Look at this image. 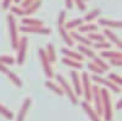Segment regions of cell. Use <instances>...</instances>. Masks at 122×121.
Masks as SVG:
<instances>
[{
	"label": "cell",
	"instance_id": "6da1fadb",
	"mask_svg": "<svg viewBox=\"0 0 122 121\" xmlns=\"http://www.w3.org/2000/svg\"><path fill=\"white\" fill-rule=\"evenodd\" d=\"M100 95H101V106H103V117L105 121H111L114 117V110L109 90L105 87L100 88Z\"/></svg>",
	"mask_w": 122,
	"mask_h": 121
},
{
	"label": "cell",
	"instance_id": "7a4b0ae2",
	"mask_svg": "<svg viewBox=\"0 0 122 121\" xmlns=\"http://www.w3.org/2000/svg\"><path fill=\"white\" fill-rule=\"evenodd\" d=\"M6 21H7V29H9V34H10V42H11V47L12 49H17L18 45V27L16 23V18L14 16V14H9L6 17Z\"/></svg>",
	"mask_w": 122,
	"mask_h": 121
},
{
	"label": "cell",
	"instance_id": "3957f363",
	"mask_svg": "<svg viewBox=\"0 0 122 121\" xmlns=\"http://www.w3.org/2000/svg\"><path fill=\"white\" fill-rule=\"evenodd\" d=\"M56 81L59 82V84H60L61 89H62V92H64V94H66V97L71 100V103L76 105V104L78 103L77 95L75 94L72 87L70 86V83L66 81V78H65L62 75H56Z\"/></svg>",
	"mask_w": 122,
	"mask_h": 121
},
{
	"label": "cell",
	"instance_id": "277c9868",
	"mask_svg": "<svg viewBox=\"0 0 122 121\" xmlns=\"http://www.w3.org/2000/svg\"><path fill=\"white\" fill-rule=\"evenodd\" d=\"M38 54H39V60H40V63H42L43 71H44V74L46 75V77H48V78L55 77V74H54L53 67H51V63L49 61V59H48V56H46V54H45V49L39 48Z\"/></svg>",
	"mask_w": 122,
	"mask_h": 121
},
{
	"label": "cell",
	"instance_id": "5b68a950",
	"mask_svg": "<svg viewBox=\"0 0 122 121\" xmlns=\"http://www.w3.org/2000/svg\"><path fill=\"white\" fill-rule=\"evenodd\" d=\"M81 86H82V94L84 95L86 102L92 100V79L87 72H83L81 76Z\"/></svg>",
	"mask_w": 122,
	"mask_h": 121
},
{
	"label": "cell",
	"instance_id": "8992f818",
	"mask_svg": "<svg viewBox=\"0 0 122 121\" xmlns=\"http://www.w3.org/2000/svg\"><path fill=\"white\" fill-rule=\"evenodd\" d=\"M27 48H28V39L27 37H21L18 40V45H17V59L16 63L17 65H23L26 55H27Z\"/></svg>",
	"mask_w": 122,
	"mask_h": 121
},
{
	"label": "cell",
	"instance_id": "52a82bcc",
	"mask_svg": "<svg viewBox=\"0 0 122 121\" xmlns=\"http://www.w3.org/2000/svg\"><path fill=\"white\" fill-rule=\"evenodd\" d=\"M92 100L94 103L93 109L99 116H103V106H101V95H100V87L98 84L92 86Z\"/></svg>",
	"mask_w": 122,
	"mask_h": 121
},
{
	"label": "cell",
	"instance_id": "ba28073f",
	"mask_svg": "<svg viewBox=\"0 0 122 121\" xmlns=\"http://www.w3.org/2000/svg\"><path fill=\"white\" fill-rule=\"evenodd\" d=\"M92 81H95V84H103L104 87L109 88L110 90H112V92H115L116 94H120L121 93V87L120 86H116L115 83H112L111 81H109L107 78H104L101 77L99 75H93L90 78Z\"/></svg>",
	"mask_w": 122,
	"mask_h": 121
},
{
	"label": "cell",
	"instance_id": "9c48e42d",
	"mask_svg": "<svg viewBox=\"0 0 122 121\" xmlns=\"http://www.w3.org/2000/svg\"><path fill=\"white\" fill-rule=\"evenodd\" d=\"M18 31H21L23 33H33V34H44L48 36L51 33V29L46 28L44 26L42 27H29V26H21L18 28Z\"/></svg>",
	"mask_w": 122,
	"mask_h": 121
},
{
	"label": "cell",
	"instance_id": "30bf717a",
	"mask_svg": "<svg viewBox=\"0 0 122 121\" xmlns=\"http://www.w3.org/2000/svg\"><path fill=\"white\" fill-rule=\"evenodd\" d=\"M70 76H71V79H72V89L76 95H81L82 94V86H81V77L78 75V72L76 70H72L70 72Z\"/></svg>",
	"mask_w": 122,
	"mask_h": 121
},
{
	"label": "cell",
	"instance_id": "8fae6325",
	"mask_svg": "<svg viewBox=\"0 0 122 121\" xmlns=\"http://www.w3.org/2000/svg\"><path fill=\"white\" fill-rule=\"evenodd\" d=\"M98 26H104L106 28H121L122 26V21L120 20H110V18H105V17H100L98 18Z\"/></svg>",
	"mask_w": 122,
	"mask_h": 121
},
{
	"label": "cell",
	"instance_id": "7c38bea8",
	"mask_svg": "<svg viewBox=\"0 0 122 121\" xmlns=\"http://www.w3.org/2000/svg\"><path fill=\"white\" fill-rule=\"evenodd\" d=\"M81 105H82V109L86 111V114L88 115V117H89L90 121H101V120H100V116L95 113V110L93 109V106H92L88 102L83 100V102L81 103Z\"/></svg>",
	"mask_w": 122,
	"mask_h": 121
},
{
	"label": "cell",
	"instance_id": "4fadbf2b",
	"mask_svg": "<svg viewBox=\"0 0 122 121\" xmlns=\"http://www.w3.org/2000/svg\"><path fill=\"white\" fill-rule=\"evenodd\" d=\"M30 104H32V99H30V98H26L23 100V103L21 105V109H20V111L17 114L16 121H25V119H26V116L28 114V110L30 108Z\"/></svg>",
	"mask_w": 122,
	"mask_h": 121
},
{
	"label": "cell",
	"instance_id": "5bb4252c",
	"mask_svg": "<svg viewBox=\"0 0 122 121\" xmlns=\"http://www.w3.org/2000/svg\"><path fill=\"white\" fill-rule=\"evenodd\" d=\"M70 36H71V38L73 39V42L76 40V42H78L79 43V45H86V47H90L92 43L90 40L87 38V36H83L82 33H79V32H76V31H71L70 32Z\"/></svg>",
	"mask_w": 122,
	"mask_h": 121
},
{
	"label": "cell",
	"instance_id": "9a60e30c",
	"mask_svg": "<svg viewBox=\"0 0 122 121\" xmlns=\"http://www.w3.org/2000/svg\"><path fill=\"white\" fill-rule=\"evenodd\" d=\"M61 52H62L64 56L66 58H70V59H72V60H76V61H79V63H82L83 60H84V56L76 52V50H72V49H70V48H62L61 49Z\"/></svg>",
	"mask_w": 122,
	"mask_h": 121
},
{
	"label": "cell",
	"instance_id": "2e32d148",
	"mask_svg": "<svg viewBox=\"0 0 122 121\" xmlns=\"http://www.w3.org/2000/svg\"><path fill=\"white\" fill-rule=\"evenodd\" d=\"M42 6V0H36L34 3H32L30 5H28L27 7L23 9V16L25 17H29L32 14L37 12V10Z\"/></svg>",
	"mask_w": 122,
	"mask_h": 121
},
{
	"label": "cell",
	"instance_id": "e0dca14e",
	"mask_svg": "<svg viewBox=\"0 0 122 121\" xmlns=\"http://www.w3.org/2000/svg\"><path fill=\"white\" fill-rule=\"evenodd\" d=\"M103 34H104V37L109 38V39H110L114 44H116V47H117L118 49H121V47H122V44H121V39H120V38H118V37L112 32V31H111L110 28H105Z\"/></svg>",
	"mask_w": 122,
	"mask_h": 121
},
{
	"label": "cell",
	"instance_id": "ac0fdd59",
	"mask_svg": "<svg viewBox=\"0 0 122 121\" xmlns=\"http://www.w3.org/2000/svg\"><path fill=\"white\" fill-rule=\"evenodd\" d=\"M21 22H22V26H29V27H42L44 25L42 20L32 18V17H23Z\"/></svg>",
	"mask_w": 122,
	"mask_h": 121
},
{
	"label": "cell",
	"instance_id": "d6986e66",
	"mask_svg": "<svg viewBox=\"0 0 122 121\" xmlns=\"http://www.w3.org/2000/svg\"><path fill=\"white\" fill-rule=\"evenodd\" d=\"M100 58L101 59H122V54L121 52H115V50H111V49H107V50H103L100 53Z\"/></svg>",
	"mask_w": 122,
	"mask_h": 121
},
{
	"label": "cell",
	"instance_id": "ffe728a7",
	"mask_svg": "<svg viewBox=\"0 0 122 121\" xmlns=\"http://www.w3.org/2000/svg\"><path fill=\"white\" fill-rule=\"evenodd\" d=\"M98 25L97 23H92V22H88V23H82L79 27H78V32L79 33H89V32H97L98 31Z\"/></svg>",
	"mask_w": 122,
	"mask_h": 121
},
{
	"label": "cell",
	"instance_id": "44dd1931",
	"mask_svg": "<svg viewBox=\"0 0 122 121\" xmlns=\"http://www.w3.org/2000/svg\"><path fill=\"white\" fill-rule=\"evenodd\" d=\"M59 32H60L61 37H62V39L65 40V43H66L68 47H73V45H75V42H73V39L71 38L70 32L67 31L64 26H59Z\"/></svg>",
	"mask_w": 122,
	"mask_h": 121
},
{
	"label": "cell",
	"instance_id": "7402d4cb",
	"mask_svg": "<svg viewBox=\"0 0 122 121\" xmlns=\"http://www.w3.org/2000/svg\"><path fill=\"white\" fill-rule=\"evenodd\" d=\"M61 61H62L64 65H67V66L72 67V68H75V70H82V68H83V64H82V63L76 61V60H72V59L66 58V56H64L62 59H61Z\"/></svg>",
	"mask_w": 122,
	"mask_h": 121
},
{
	"label": "cell",
	"instance_id": "603a6c76",
	"mask_svg": "<svg viewBox=\"0 0 122 121\" xmlns=\"http://www.w3.org/2000/svg\"><path fill=\"white\" fill-rule=\"evenodd\" d=\"M45 54H46V56H48V59H49V61L51 63V64L56 63V59H57V55H56V50H55V47H54L51 43H49V44L46 45V49H45Z\"/></svg>",
	"mask_w": 122,
	"mask_h": 121
},
{
	"label": "cell",
	"instance_id": "cb8c5ba5",
	"mask_svg": "<svg viewBox=\"0 0 122 121\" xmlns=\"http://www.w3.org/2000/svg\"><path fill=\"white\" fill-rule=\"evenodd\" d=\"M82 23H84L82 18H76V20H71V21H68V22H65L64 27L67 29V31H73V29L78 28Z\"/></svg>",
	"mask_w": 122,
	"mask_h": 121
},
{
	"label": "cell",
	"instance_id": "d4e9b609",
	"mask_svg": "<svg viewBox=\"0 0 122 121\" xmlns=\"http://www.w3.org/2000/svg\"><path fill=\"white\" fill-rule=\"evenodd\" d=\"M78 53H81L83 56H87V58H92L94 59L97 56L95 52L93 49H90L89 47H86V45H78Z\"/></svg>",
	"mask_w": 122,
	"mask_h": 121
},
{
	"label": "cell",
	"instance_id": "484cf974",
	"mask_svg": "<svg viewBox=\"0 0 122 121\" xmlns=\"http://www.w3.org/2000/svg\"><path fill=\"white\" fill-rule=\"evenodd\" d=\"M45 87H46V88H49L50 90H53V92H54L55 94H57V95H60V97L65 95V94H64V92H62V89H61V87H60L59 84L54 83L53 81H46V82H45Z\"/></svg>",
	"mask_w": 122,
	"mask_h": 121
},
{
	"label": "cell",
	"instance_id": "4316f807",
	"mask_svg": "<svg viewBox=\"0 0 122 121\" xmlns=\"http://www.w3.org/2000/svg\"><path fill=\"white\" fill-rule=\"evenodd\" d=\"M87 38L90 40L92 43H97V42H104L105 37L103 33H99V32H89Z\"/></svg>",
	"mask_w": 122,
	"mask_h": 121
},
{
	"label": "cell",
	"instance_id": "83f0119b",
	"mask_svg": "<svg viewBox=\"0 0 122 121\" xmlns=\"http://www.w3.org/2000/svg\"><path fill=\"white\" fill-rule=\"evenodd\" d=\"M100 14H101V10L100 9H94V10H92L90 12H88L84 16V18H82V20H83V21H86V22H92V21H94L95 18H98L100 16Z\"/></svg>",
	"mask_w": 122,
	"mask_h": 121
},
{
	"label": "cell",
	"instance_id": "f1b7e54d",
	"mask_svg": "<svg viewBox=\"0 0 122 121\" xmlns=\"http://www.w3.org/2000/svg\"><path fill=\"white\" fill-rule=\"evenodd\" d=\"M93 63H94L99 68L103 70L104 72H105V71H109V68H110V65H109L106 61H104V59H101V58H99V56H95V58L93 59Z\"/></svg>",
	"mask_w": 122,
	"mask_h": 121
},
{
	"label": "cell",
	"instance_id": "f546056e",
	"mask_svg": "<svg viewBox=\"0 0 122 121\" xmlns=\"http://www.w3.org/2000/svg\"><path fill=\"white\" fill-rule=\"evenodd\" d=\"M0 115L4 116L6 120H12V119H14V113H12L7 106L3 105L1 103H0Z\"/></svg>",
	"mask_w": 122,
	"mask_h": 121
},
{
	"label": "cell",
	"instance_id": "4dcf8cb0",
	"mask_svg": "<svg viewBox=\"0 0 122 121\" xmlns=\"http://www.w3.org/2000/svg\"><path fill=\"white\" fill-rule=\"evenodd\" d=\"M7 77H9V79L11 81V82L15 84V86H17L18 88H21L22 86H23V83H22V81H21V78H20L15 72H12V71H10L9 74H7Z\"/></svg>",
	"mask_w": 122,
	"mask_h": 121
},
{
	"label": "cell",
	"instance_id": "1f68e13d",
	"mask_svg": "<svg viewBox=\"0 0 122 121\" xmlns=\"http://www.w3.org/2000/svg\"><path fill=\"white\" fill-rule=\"evenodd\" d=\"M92 45H93V48L97 49V50H107V49L111 48V43L106 42V40H104V42H97V43H93Z\"/></svg>",
	"mask_w": 122,
	"mask_h": 121
},
{
	"label": "cell",
	"instance_id": "d6a6232c",
	"mask_svg": "<svg viewBox=\"0 0 122 121\" xmlns=\"http://www.w3.org/2000/svg\"><path fill=\"white\" fill-rule=\"evenodd\" d=\"M0 63H3L6 66H10V65H14L16 63V59L11 55H1L0 56Z\"/></svg>",
	"mask_w": 122,
	"mask_h": 121
},
{
	"label": "cell",
	"instance_id": "836d02e7",
	"mask_svg": "<svg viewBox=\"0 0 122 121\" xmlns=\"http://www.w3.org/2000/svg\"><path fill=\"white\" fill-rule=\"evenodd\" d=\"M107 79L111 81L112 83H115L116 86H120V87H121V84H122V77L118 76L117 74H109Z\"/></svg>",
	"mask_w": 122,
	"mask_h": 121
},
{
	"label": "cell",
	"instance_id": "e575fe53",
	"mask_svg": "<svg viewBox=\"0 0 122 121\" xmlns=\"http://www.w3.org/2000/svg\"><path fill=\"white\" fill-rule=\"evenodd\" d=\"M88 70H89V71H92L94 75H99V76H101V75L104 74L103 70L99 68V67H98L94 63H89V64H88Z\"/></svg>",
	"mask_w": 122,
	"mask_h": 121
},
{
	"label": "cell",
	"instance_id": "d590c367",
	"mask_svg": "<svg viewBox=\"0 0 122 121\" xmlns=\"http://www.w3.org/2000/svg\"><path fill=\"white\" fill-rule=\"evenodd\" d=\"M66 22V11H60L59 14V17H57V25L59 26H64Z\"/></svg>",
	"mask_w": 122,
	"mask_h": 121
},
{
	"label": "cell",
	"instance_id": "8d00e7d4",
	"mask_svg": "<svg viewBox=\"0 0 122 121\" xmlns=\"http://www.w3.org/2000/svg\"><path fill=\"white\" fill-rule=\"evenodd\" d=\"M73 4H76V6L81 10V11H84L87 9V4H86V0H72Z\"/></svg>",
	"mask_w": 122,
	"mask_h": 121
},
{
	"label": "cell",
	"instance_id": "74e56055",
	"mask_svg": "<svg viewBox=\"0 0 122 121\" xmlns=\"http://www.w3.org/2000/svg\"><path fill=\"white\" fill-rule=\"evenodd\" d=\"M11 12L17 15V16H23V9L20 7V6H11Z\"/></svg>",
	"mask_w": 122,
	"mask_h": 121
},
{
	"label": "cell",
	"instance_id": "f35d334b",
	"mask_svg": "<svg viewBox=\"0 0 122 121\" xmlns=\"http://www.w3.org/2000/svg\"><path fill=\"white\" fill-rule=\"evenodd\" d=\"M109 65H111V66H122V59H110Z\"/></svg>",
	"mask_w": 122,
	"mask_h": 121
},
{
	"label": "cell",
	"instance_id": "ab89813d",
	"mask_svg": "<svg viewBox=\"0 0 122 121\" xmlns=\"http://www.w3.org/2000/svg\"><path fill=\"white\" fill-rule=\"evenodd\" d=\"M0 72H3V74L7 75V74L10 72V70L7 68V66H6V65H4L3 63H0Z\"/></svg>",
	"mask_w": 122,
	"mask_h": 121
},
{
	"label": "cell",
	"instance_id": "60d3db41",
	"mask_svg": "<svg viewBox=\"0 0 122 121\" xmlns=\"http://www.w3.org/2000/svg\"><path fill=\"white\" fill-rule=\"evenodd\" d=\"M36 0H22V4H21V7L22 9H25V7H27L28 5H30L32 3H34Z\"/></svg>",
	"mask_w": 122,
	"mask_h": 121
},
{
	"label": "cell",
	"instance_id": "b9f144b4",
	"mask_svg": "<svg viewBox=\"0 0 122 121\" xmlns=\"http://www.w3.org/2000/svg\"><path fill=\"white\" fill-rule=\"evenodd\" d=\"M12 0H3V9L4 10H7L10 7V5H11Z\"/></svg>",
	"mask_w": 122,
	"mask_h": 121
},
{
	"label": "cell",
	"instance_id": "7bdbcfd3",
	"mask_svg": "<svg viewBox=\"0 0 122 121\" xmlns=\"http://www.w3.org/2000/svg\"><path fill=\"white\" fill-rule=\"evenodd\" d=\"M65 6H66V9H72L73 7V1L72 0H65Z\"/></svg>",
	"mask_w": 122,
	"mask_h": 121
},
{
	"label": "cell",
	"instance_id": "ee69618b",
	"mask_svg": "<svg viewBox=\"0 0 122 121\" xmlns=\"http://www.w3.org/2000/svg\"><path fill=\"white\" fill-rule=\"evenodd\" d=\"M121 105H122V99H118V102L116 104V109L117 110H121Z\"/></svg>",
	"mask_w": 122,
	"mask_h": 121
},
{
	"label": "cell",
	"instance_id": "f6af8a7d",
	"mask_svg": "<svg viewBox=\"0 0 122 121\" xmlns=\"http://www.w3.org/2000/svg\"><path fill=\"white\" fill-rule=\"evenodd\" d=\"M12 1H14V3H16V4H17V3H21V1H22V0H12Z\"/></svg>",
	"mask_w": 122,
	"mask_h": 121
},
{
	"label": "cell",
	"instance_id": "bcb514c9",
	"mask_svg": "<svg viewBox=\"0 0 122 121\" xmlns=\"http://www.w3.org/2000/svg\"><path fill=\"white\" fill-rule=\"evenodd\" d=\"M86 1H87V0H86Z\"/></svg>",
	"mask_w": 122,
	"mask_h": 121
}]
</instances>
